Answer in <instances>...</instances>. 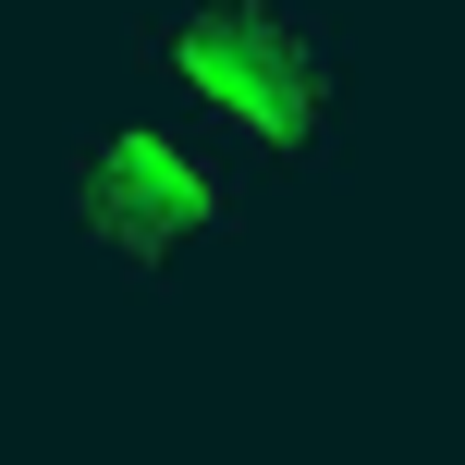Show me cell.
Returning <instances> with one entry per match:
<instances>
[{
	"label": "cell",
	"mask_w": 465,
	"mask_h": 465,
	"mask_svg": "<svg viewBox=\"0 0 465 465\" xmlns=\"http://www.w3.org/2000/svg\"><path fill=\"white\" fill-rule=\"evenodd\" d=\"M123 62L147 98L209 123L257 184L331 172V147L355 123V37L319 0H147Z\"/></svg>",
	"instance_id": "1"
},
{
	"label": "cell",
	"mask_w": 465,
	"mask_h": 465,
	"mask_svg": "<svg viewBox=\"0 0 465 465\" xmlns=\"http://www.w3.org/2000/svg\"><path fill=\"white\" fill-rule=\"evenodd\" d=\"M245 209H257V172L147 86L123 111L74 123V147H62V232L135 294L196 282V257H221L245 232Z\"/></svg>",
	"instance_id": "2"
}]
</instances>
